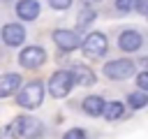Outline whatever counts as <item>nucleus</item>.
<instances>
[{"label":"nucleus","instance_id":"17","mask_svg":"<svg viewBox=\"0 0 148 139\" xmlns=\"http://www.w3.org/2000/svg\"><path fill=\"white\" fill-rule=\"evenodd\" d=\"M65 139H86V132H83L81 127H74V130L65 132Z\"/></svg>","mask_w":148,"mask_h":139},{"label":"nucleus","instance_id":"15","mask_svg":"<svg viewBox=\"0 0 148 139\" xmlns=\"http://www.w3.org/2000/svg\"><path fill=\"white\" fill-rule=\"evenodd\" d=\"M127 102H130L132 109H143L148 104V95H146V90H136V93H130Z\"/></svg>","mask_w":148,"mask_h":139},{"label":"nucleus","instance_id":"2","mask_svg":"<svg viewBox=\"0 0 148 139\" xmlns=\"http://www.w3.org/2000/svg\"><path fill=\"white\" fill-rule=\"evenodd\" d=\"M42 97H44V83L42 81H30L28 86H23L18 90V104L25 107V109H35L42 104Z\"/></svg>","mask_w":148,"mask_h":139},{"label":"nucleus","instance_id":"19","mask_svg":"<svg viewBox=\"0 0 148 139\" xmlns=\"http://www.w3.org/2000/svg\"><path fill=\"white\" fill-rule=\"evenodd\" d=\"M136 83H139V88H141V90H146V88H148V72H139Z\"/></svg>","mask_w":148,"mask_h":139},{"label":"nucleus","instance_id":"16","mask_svg":"<svg viewBox=\"0 0 148 139\" xmlns=\"http://www.w3.org/2000/svg\"><path fill=\"white\" fill-rule=\"evenodd\" d=\"M95 16H97L95 9H92V7H86V9L79 14V28H88V25L95 21Z\"/></svg>","mask_w":148,"mask_h":139},{"label":"nucleus","instance_id":"8","mask_svg":"<svg viewBox=\"0 0 148 139\" xmlns=\"http://www.w3.org/2000/svg\"><path fill=\"white\" fill-rule=\"evenodd\" d=\"M2 39H5V44H9V46H18V44H23V39H25V28H23L21 23H7V25L2 28Z\"/></svg>","mask_w":148,"mask_h":139},{"label":"nucleus","instance_id":"1","mask_svg":"<svg viewBox=\"0 0 148 139\" xmlns=\"http://www.w3.org/2000/svg\"><path fill=\"white\" fill-rule=\"evenodd\" d=\"M42 134V123L32 116H18L16 120H12L2 132H0V139H18V137H25V139H32V137H39Z\"/></svg>","mask_w":148,"mask_h":139},{"label":"nucleus","instance_id":"5","mask_svg":"<svg viewBox=\"0 0 148 139\" xmlns=\"http://www.w3.org/2000/svg\"><path fill=\"white\" fill-rule=\"evenodd\" d=\"M104 74L109 79H127L134 74V63L132 60H111L104 65Z\"/></svg>","mask_w":148,"mask_h":139},{"label":"nucleus","instance_id":"9","mask_svg":"<svg viewBox=\"0 0 148 139\" xmlns=\"http://www.w3.org/2000/svg\"><path fill=\"white\" fill-rule=\"evenodd\" d=\"M16 14L23 21H32V19L39 16V2L37 0H18L16 2Z\"/></svg>","mask_w":148,"mask_h":139},{"label":"nucleus","instance_id":"12","mask_svg":"<svg viewBox=\"0 0 148 139\" xmlns=\"http://www.w3.org/2000/svg\"><path fill=\"white\" fill-rule=\"evenodd\" d=\"M69 74H72V79L79 81L81 86H90V83H95V72L88 70L86 65H74V70H72Z\"/></svg>","mask_w":148,"mask_h":139},{"label":"nucleus","instance_id":"13","mask_svg":"<svg viewBox=\"0 0 148 139\" xmlns=\"http://www.w3.org/2000/svg\"><path fill=\"white\" fill-rule=\"evenodd\" d=\"M102 107H104V100L99 95H90L83 100V111L90 114V116H99L102 114Z\"/></svg>","mask_w":148,"mask_h":139},{"label":"nucleus","instance_id":"18","mask_svg":"<svg viewBox=\"0 0 148 139\" xmlns=\"http://www.w3.org/2000/svg\"><path fill=\"white\" fill-rule=\"evenodd\" d=\"M116 7L120 12H130V9H134V0H116Z\"/></svg>","mask_w":148,"mask_h":139},{"label":"nucleus","instance_id":"14","mask_svg":"<svg viewBox=\"0 0 148 139\" xmlns=\"http://www.w3.org/2000/svg\"><path fill=\"white\" fill-rule=\"evenodd\" d=\"M123 111H125V109H123L120 102H109V104L102 107V116H104L106 120H116V118H120Z\"/></svg>","mask_w":148,"mask_h":139},{"label":"nucleus","instance_id":"20","mask_svg":"<svg viewBox=\"0 0 148 139\" xmlns=\"http://www.w3.org/2000/svg\"><path fill=\"white\" fill-rule=\"evenodd\" d=\"M134 9L139 14H148V0H134Z\"/></svg>","mask_w":148,"mask_h":139},{"label":"nucleus","instance_id":"4","mask_svg":"<svg viewBox=\"0 0 148 139\" xmlns=\"http://www.w3.org/2000/svg\"><path fill=\"white\" fill-rule=\"evenodd\" d=\"M72 86H74V79H72V74L65 72V70L53 72L51 79H49V93H51L53 97H65V95L72 90Z\"/></svg>","mask_w":148,"mask_h":139},{"label":"nucleus","instance_id":"21","mask_svg":"<svg viewBox=\"0 0 148 139\" xmlns=\"http://www.w3.org/2000/svg\"><path fill=\"white\" fill-rule=\"evenodd\" d=\"M49 2H51L53 9H67L72 5V0H49Z\"/></svg>","mask_w":148,"mask_h":139},{"label":"nucleus","instance_id":"7","mask_svg":"<svg viewBox=\"0 0 148 139\" xmlns=\"http://www.w3.org/2000/svg\"><path fill=\"white\" fill-rule=\"evenodd\" d=\"M53 42H56L62 51H74V49H79V44H81L79 35H76L74 30H56V32H53Z\"/></svg>","mask_w":148,"mask_h":139},{"label":"nucleus","instance_id":"22","mask_svg":"<svg viewBox=\"0 0 148 139\" xmlns=\"http://www.w3.org/2000/svg\"><path fill=\"white\" fill-rule=\"evenodd\" d=\"M92 2H99V0H83V5H88V7H90Z\"/></svg>","mask_w":148,"mask_h":139},{"label":"nucleus","instance_id":"10","mask_svg":"<svg viewBox=\"0 0 148 139\" xmlns=\"http://www.w3.org/2000/svg\"><path fill=\"white\" fill-rule=\"evenodd\" d=\"M143 44V39H141V35L136 32V30H125L123 35H120V39H118V46L123 49V51H136L139 46Z\"/></svg>","mask_w":148,"mask_h":139},{"label":"nucleus","instance_id":"3","mask_svg":"<svg viewBox=\"0 0 148 139\" xmlns=\"http://www.w3.org/2000/svg\"><path fill=\"white\" fill-rule=\"evenodd\" d=\"M81 49H83V56L86 58H102L104 53H106V46H109V42H106V37L102 35V32H90L81 44H79Z\"/></svg>","mask_w":148,"mask_h":139},{"label":"nucleus","instance_id":"11","mask_svg":"<svg viewBox=\"0 0 148 139\" xmlns=\"http://www.w3.org/2000/svg\"><path fill=\"white\" fill-rule=\"evenodd\" d=\"M21 86V76L18 74H5L0 76V97H7L12 93H16Z\"/></svg>","mask_w":148,"mask_h":139},{"label":"nucleus","instance_id":"6","mask_svg":"<svg viewBox=\"0 0 148 139\" xmlns=\"http://www.w3.org/2000/svg\"><path fill=\"white\" fill-rule=\"evenodd\" d=\"M18 60H21V65H23V67L35 70V67H39V65L46 60V53H44V49H42V46H28V49H23V51H21Z\"/></svg>","mask_w":148,"mask_h":139}]
</instances>
